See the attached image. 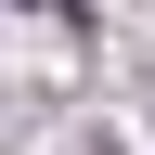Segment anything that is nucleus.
I'll return each mask as SVG.
<instances>
[{
	"label": "nucleus",
	"instance_id": "f257e3e1",
	"mask_svg": "<svg viewBox=\"0 0 155 155\" xmlns=\"http://www.w3.org/2000/svg\"><path fill=\"white\" fill-rule=\"evenodd\" d=\"M39 13H78V0H39Z\"/></svg>",
	"mask_w": 155,
	"mask_h": 155
}]
</instances>
